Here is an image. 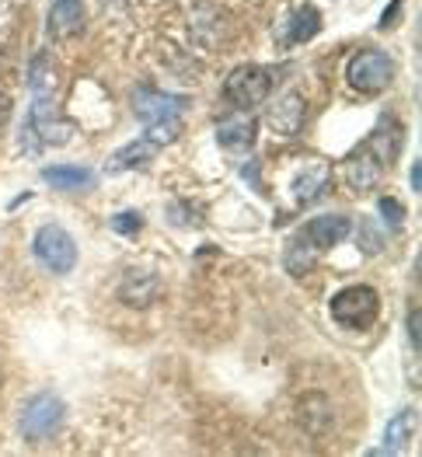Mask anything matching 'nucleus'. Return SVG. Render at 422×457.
Returning a JSON list of instances; mask_svg holds the SVG:
<instances>
[{
    "instance_id": "obj_24",
    "label": "nucleus",
    "mask_w": 422,
    "mask_h": 457,
    "mask_svg": "<svg viewBox=\"0 0 422 457\" xmlns=\"http://www.w3.org/2000/svg\"><path fill=\"white\" fill-rule=\"evenodd\" d=\"M412 189H416V192L422 189V171H419V164H412Z\"/></svg>"
},
{
    "instance_id": "obj_18",
    "label": "nucleus",
    "mask_w": 422,
    "mask_h": 457,
    "mask_svg": "<svg viewBox=\"0 0 422 457\" xmlns=\"http://www.w3.org/2000/svg\"><path fill=\"white\" fill-rule=\"evenodd\" d=\"M314 262H318V252H314L307 241L294 237V241H290V248H286V269H290L294 276H307Z\"/></svg>"
},
{
    "instance_id": "obj_11",
    "label": "nucleus",
    "mask_w": 422,
    "mask_h": 457,
    "mask_svg": "<svg viewBox=\"0 0 422 457\" xmlns=\"http://www.w3.org/2000/svg\"><path fill=\"white\" fill-rule=\"evenodd\" d=\"M301 122H304V98H301L297 91H286V95L269 109V126H272L276 133H283V137H294V133L301 129Z\"/></svg>"
},
{
    "instance_id": "obj_17",
    "label": "nucleus",
    "mask_w": 422,
    "mask_h": 457,
    "mask_svg": "<svg viewBox=\"0 0 422 457\" xmlns=\"http://www.w3.org/2000/svg\"><path fill=\"white\" fill-rule=\"evenodd\" d=\"M416 426H419V412L416 409H405V412H398L391 426H387V433H384V440H387V451H394V447H405L412 436H416Z\"/></svg>"
},
{
    "instance_id": "obj_23",
    "label": "nucleus",
    "mask_w": 422,
    "mask_h": 457,
    "mask_svg": "<svg viewBox=\"0 0 422 457\" xmlns=\"http://www.w3.org/2000/svg\"><path fill=\"white\" fill-rule=\"evenodd\" d=\"M409 343L412 349H419V307L409 311Z\"/></svg>"
},
{
    "instance_id": "obj_16",
    "label": "nucleus",
    "mask_w": 422,
    "mask_h": 457,
    "mask_svg": "<svg viewBox=\"0 0 422 457\" xmlns=\"http://www.w3.org/2000/svg\"><path fill=\"white\" fill-rule=\"evenodd\" d=\"M42 179H46L53 189H67V192H80L95 182V175H91L87 168H80V164H53V168L42 171Z\"/></svg>"
},
{
    "instance_id": "obj_19",
    "label": "nucleus",
    "mask_w": 422,
    "mask_h": 457,
    "mask_svg": "<svg viewBox=\"0 0 422 457\" xmlns=\"http://www.w3.org/2000/svg\"><path fill=\"white\" fill-rule=\"evenodd\" d=\"M321 29V14L314 11V7H301L297 14H294V25H290V38L294 42H307V38H314V32Z\"/></svg>"
},
{
    "instance_id": "obj_9",
    "label": "nucleus",
    "mask_w": 422,
    "mask_h": 457,
    "mask_svg": "<svg viewBox=\"0 0 422 457\" xmlns=\"http://www.w3.org/2000/svg\"><path fill=\"white\" fill-rule=\"evenodd\" d=\"M119 297L129 307H147L161 297V279L153 276L151 269H129L119 283Z\"/></svg>"
},
{
    "instance_id": "obj_13",
    "label": "nucleus",
    "mask_w": 422,
    "mask_h": 457,
    "mask_svg": "<svg viewBox=\"0 0 422 457\" xmlns=\"http://www.w3.org/2000/svg\"><path fill=\"white\" fill-rule=\"evenodd\" d=\"M164 144L161 140H153L151 133H144L140 140H133V144H126L122 151L112 154V161H109V171H129V168H140L144 161H151L153 154L161 151Z\"/></svg>"
},
{
    "instance_id": "obj_5",
    "label": "nucleus",
    "mask_w": 422,
    "mask_h": 457,
    "mask_svg": "<svg viewBox=\"0 0 422 457\" xmlns=\"http://www.w3.org/2000/svg\"><path fill=\"white\" fill-rule=\"evenodd\" d=\"M63 402L53 395V391H38L36 398H29L25 402V409H21V436L25 440H32V444H42V440H49V436H56L60 433V426H63Z\"/></svg>"
},
{
    "instance_id": "obj_20",
    "label": "nucleus",
    "mask_w": 422,
    "mask_h": 457,
    "mask_svg": "<svg viewBox=\"0 0 422 457\" xmlns=\"http://www.w3.org/2000/svg\"><path fill=\"white\" fill-rule=\"evenodd\" d=\"M381 213L387 217V224H391V228H398V224H401V217H405V206H401V203H394V199H381Z\"/></svg>"
},
{
    "instance_id": "obj_8",
    "label": "nucleus",
    "mask_w": 422,
    "mask_h": 457,
    "mask_svg": "<svg viewBox=\"0 0 422 457\" xmlns=\"http://www.w3.org/2000/svg\"><path fill=\"white\" fill-rule=\"evenodd\" d=\"M189 98L186 95H161V91H137L133 95V112L144 122H164V119H178L186 112Z\"/></svg>"
},
{
    "instance_id": "obj_4",
    "label": "nucleus",
    "mask_w": 422,
    "mask_h": 457,
    "mask_svg": "<svg viewBox=\"0 0 422 457\" xmlns=\"http://www.w3.org/2000/svg\"><path fill=\"white\" fill-rule=\"evenodd\" d=\"M269 91H272V71L259 67V63H241L224 80V95L230 98V105H237L241 112L259 109L269 98Z\"/></svg>"
},
{
    "instance_id": "obj_1",
    "label": "nucleus",
    "mask_w": 422,
    "mask_h": 457,
    "mask_svg": "<svg viewBox=\"0 0 422 457\" xmlns=\"http://www.w3.org/2000/svg\"><path fill=\"white\" fill-rule=\"evenodd\" d=\"M398 151H401V126H394L391 119H381V126L370 133V140L363 147H356L352 157L345 161V182L356 192L374 189Z\"/></svg>"
},
{
    "instance_id": "obj_14",
    "label": "nucleus",
    "mask_w": 422,
    "mask_h": 457,
    "mask_svg": "<svg viewBox=\"0 0 422 457\" xmlns=\"http://www.w3.org/2000/svg\"><path fill=\"white\" fill-rule=\"evenodd\" d=\"M56 87H60L56 67H53V60L42 53V56L32 60V95H36V102H38V112L49 109V102L56 98Z\"/></svg>"
},
{
    "instance_id": "obj_12",
    "label": "nucleus",
    "mask_w": 422,
    "mask_h": 457,
    "mask_svg": "<svg viewBox=\"0 0 422 457\" xmlns=\"http://www.w3.org/2000/svg\"><path fill=\"white\" fill-rule=\"evenodd\" d=\"M217 140H220V147H228V151H244V147H252L255 144V119L252 115H230L224 119L220 126H217Z\"/></svg>"
},
{
    "instance_id": "obj_7",
    "label": "nucleus",
    "mask_w": 422,
    "mask_h": 457,
    "mask_svg": "<svg viewBox=\"0 0 422 457\" xmlns=\"http://www.w3.org/2000/svg\"><path fill=\"white\" fill-rule=\"evenodd\" d=\"M349 230H352V220H349L345 213H325V217L307 220L297 237L307 241L314 252H328V248L343 245L345 237H349Z\"/></svg>"
},
{
    "instance_id": "obj_6",
    "label": "nucleus",
    "mask_w": 422,
    "mask_h": 457,
    "mask_svg": "<svg viewBox=\"0 0 422 457\" xmlns=\"http://www.w3.org/2000/svg\"><path fill=\"white\" fill-rule=\"evenodd\" d=\"M32 252L42 266L49 272H70L77 266V245L74 237L56 224H46L36 230V241H32Z\"/></svg>"
},
{
    "instance_id": "obj_10",
    "label": "nucleus",
    "mask_w": 422,
    "mask_h": 457,
    "mask_svg": "<svg viewBox=\"0 0 422 457\" xmlns=\"http://www.w3.org/2000/svg\"><path fill=\"white\" fill-rule=\"evenodd\" d=\"M84 4L80 0H56L49 7V36L53 38H74L84 32Z\"/></svg>"
},
{
    "instance_id": "obj_15",
    "label": "nucleus",
    "mask_w": 422,
    "mask_h": 457,
    "mask_svg": "<svg viewBox=\"0 0 422 457\" xmlns=\"http://www.w3.org/2000/svg\"><path fill=\"white\" fill-rule=\"evenodd\" d=\"M328 175H332V168L325 164V161H314V164H307L297 171V179H294V195H297V203H310V199H318L325 186H328Z\"/></svg>"
},
{
    "instance_id": "obj_21",
    "label": "nucleus",
    "mask_w": 422,
    "mask_h": 457,
    "mask_svg": "<svg viewBox=\"0 0 422 457\" xmlns=\"http://www.w3.org/2000/svg\"><path fill=\"white\" fill-rule=\"evenodd\" d=\"M112 228L119 230V234H137V230H140V217H137L133 210H129V213H119L112 220Z\"/></svg>"
},
{
    "instance_id": "obj_2",
    "label": "nucleus",
    "mask_w": 422,
    "mask_h": 457,
    "mask_svg": "<svg viewBox=\"0 0 422 457\" xmlns=\"http://www.w3.org/2000/svg\"><path fill=\"white\" fill-rule=\"evenodd\" d=\"M345 80L360 95H381L394 80V60L384 49H360L345 67Z\"/></svg>"
},
{
    "instance_id": "obj_22",
    "label": "nucleus",
    "mask_w": 422,
    "mask_h": 457,
    "mask_svg": "<svg viewBox=\"0 0 422 457\" xmlns=\"http://www.w3.org/2000/svg\"><path fill=\"white\" fill-rule=\"evenodd\" d=\"M11 112H14V102H11V95L0 87V133L7 129V122H11Z\"/></svg>"
},
{
    "instance_id": "obj_3",
    "label": "nucleus",
    "mask_w": 422,
    "mask_h": 457,
    "mask_svg": "<svg viewBox=\"0 0 422 457\" xmlns=\"http://www.w3.org/2000/svg\"><path fill=\"white\" fill-rule=\"evenodd\" d=\"M377 311H381V297L374 287H345L332 297V318L343 325V328H352V332H363L377 321Z\"/></svg>"
}]
</instances>
